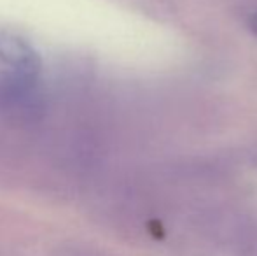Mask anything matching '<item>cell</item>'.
I'll return each instance as SVG.
<instances>
[{
    "mask_svg": "<svg viewBox=\"0 0 257 256\" xmlns=\"http://www.w3.org/2000/svg\"><path fill=\"white\" fill-rule=\"evenodd\" d=\"M35 75L13 72L0 79V113L9 120H32L42 111V99Z\"/></svg>",
    "mask_w": 257,
    "mask_h": 256,
    "instance_id": "obj_1",
    "label": "cell"
},
{
    "mask_svg": "<svg viewBox=\"0 0 257 256\" xmlns=\"http://www.w3.org/2000/svg\"><path fill=\"white\" fill-rule=\"evenodd\" d=\"M0 60L16 74L37 75L41 58L35 48L14 32H0Z\"/></svg>",
    "mask_w": 257,
    "mask_h": 256,
    "instance_id": "obj_2",
    "label": "cell"
},
{
    "mask_svg": "<svg viewBox=\"0 0 257 256\" xmlns=\"http://www.w3.org/2000/svg\"><path fill=\"white\" fill-rule=\"evenodd\" d=\"M250 30L257 35V13L250 18Z\"/></svg>",
    "mask_w": 257,
    "mask_h": 256,
    "instance_id": "obj_3",
    "label": "cell"
}]
</instances>
